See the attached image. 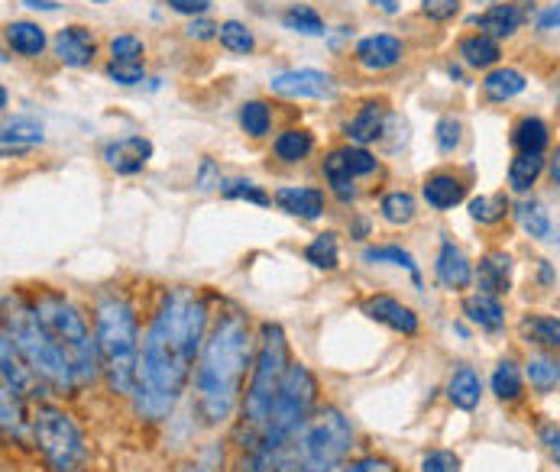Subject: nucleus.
Wrapping results in <instances>:
<instances>
[{
  "label": "nucleus",
  "instance_id": "f257e3e1",
  "mask_svg": "<svg viewBox=\"0 0 560 472\" xmlns=\"http://www.w3.org/2000/svg\"><path fill=\"white\" fill-rule=\"evenodd\" d=\"M204 327H208V304L195 291L172 288L162 295L140 346V369H136L133 388V405L140 418L162 421L179 405L198 366Z\"/></svg>",
  "mask_w": 560,
  "mask_h": 472
},
{
  "label": "nucleus",
  "instance_id": "f03ea898",
  "mask_svg": "<svg viewBox=\"0 0 560 472\" xmlns=\"http://www.w3.org/2000/svg\"><path fill=\"white\" fill-rule=\"evenodd\" d=\"M256 353L250 324L240 311H227L217 317L211 337L204 340L198 366H195V408L204 424H224L234 414L243 382L253 372Z\"/></svg>",
  "mask_w": 560,
  "mask_h": 472
},
{
  "label": "nucleus",
  "instance_id": "7ed1b4c3",
  "mask_svg": "<svg viewBox=\"0 0 560 472\" xmlns=\"http://www.w3.org/2000/svg\"><path fill=\"white\" fill-rule=\"evenodd\" d=\"M94 337H98L101 372L117 395H133L136 369H140V330H136L133 304L120 295H107L94 314Z\"/></svg>",
  "mask_w": 560,
  "mask_h": 472
},
{
  "label": "nucleus",
  "instance_id": "20e7f679",
  "mask_svg": "<svg viewBox=\"0 0 560 472\" xmlns=\"http://www.w3.org/2000/svg\"><path fill=\"white\" fill-rule=\"evenodd\" d=\"M4 333L17 343L23 363L33 369V376L43 385L56 388V392H72V388H78L72 366H68V359L59 353V346L52 343V337L43 330V324H39L30 301L4 295Z\"/></svg>",
  "mask_w": 560,
  "mask_h": 472
},
{
  "label": "nucleus",
  "instance_id": "39448f33",
  "mask_svg": "<svg viewBox=\"0 0 560 472\" xmlns=\"http://www.w3.org/2000/svg\"><path fill=\"white\" fill-rule=\"evenodd\" d=\"M39 317V324L59 346V353L72 366L75 385H91L101 372V353L98 337H91L85 317L78 314L75 304H68L56 291H39V298L30 301Z\"/></svg>",
  "mask_w": 560,
  "mask_h": 472
},
{
  "label": "nucleus",
  "instance_id": "423d86ee",
  "mask_svg": "<svg viewBox=\"0 0 560 472\" xmlns=\"http://www.w3.org/2000/svg\"><path fill=\"white\" fill-rule=\"evenodd\" d=\"M289 343H285V330L279 324L266 321L259 327V346H256V363L250 372L247 398H243V421H247V443L259 437V430L266 427L269 411L276 405V395L282 388L285 372H289Z\"/></svg>",
  "mask_w": 560,
  "mask_h": 472
},
{
  "label": "nucleus",
  "instance_id": "0eeeda50",
  "mask_svg": "<svg viewBox=\"0 0 560 472\" xmlns=\"http://www.w3.org/2000/svg\"><path fill=\"white\" fill-rule=\"evenodd\" d=\"M350 443L353 430L347 418L337 408H324L295 437L276 472H340L337 466L347 460Z\"/></svg>",
  "mask_w": 560,
  "mask_h": 472
},
{
  "label": "nucleus",
  "instance_id": "6e6552de",
  "mask_svg": "<svg viewBox=\"0 0 560 472\" xmlns=\"http://www.w3.org/2000/svg\"><path fill=\"white\" fill-rule=\"evenodd\" d=\"M30 430L39 456H43L52 472H85L88 466L85 437H81L78 424L62 408L36 405Z\"/></svg>",
  "mask_w": 560,
  "mask_h": 472
},
{
  "label": "nucleus",
  "instance_id": "1a4fd4ad",
  "mask_svg": "<svg viewBox=\"0 0 560 472\" xmlns=\"http://www.w3.org/2000/svg\"><path fill=\"white\" fill-rule=\"evenodd\" d=\"M269 88L279 97H292V101H302V97H311V101H327V97L337 94L334 78L327 72H314V68H295V72H282L269 81Z\"/></svg>",
  "mask_w": 560,
  "mask_h": 472
},
{
  "label": "nucleus",
  "instance_id": "9d476101",
  "mask_svg": "<svg viewBox=\"0 0 560 472\" xmlns=\"http://www.w3.org/2000/svg\"><path fill=\"white\" fill-rule=\"evenodd\" d=\"M363 314L376 324H386L395 333H405V337H415L418 333V314L412 308H405L402 301H395L389 295H376L363 301Z\"/></svg>",
  "mask_w": 560,
  "mask_h": 472
},
{
  "label": "nucleus",
  "instance_id": "9b49d317",
  "mask_svg": "<svg viewBox=\"0 0 560 472\" xmlns=\"http://www.w3.org/2000/svg\"><path fill=\"white\" fill-rule=\"evenodd\" d=\"M434 272H437V282H441L444 288H450V291H463L473 282L470 262L454 240H441V253H437Z\"/></svg>",
  "mask_w": 560,
  "mask_h": 472
},
{
  "label": "nucleus",
  "instance_id": "f8f14e48",
  "mask_svg": "<svg viewBox=\"0 0 560 472\" xmlns=\"http://www.w3.org/2000/svg\"><path fill=\"white\" fill-rule=\"evenodd\" d=\"M149 156H153V143L143 136H127V140H117L104 149V162L120 175H136L149 162Z\"/></svg>",
  "mask_w": 560,
  "mask_h": 472
},
{
  "label": "nucleus",
  "instance_id": "ddd939ff",
  "mask_svg": "<svg viewBox=\"0 0 560 472\" xmlns=\"http://www.w3.org/2000/svg\"><path fill=\"white\" fill-rule=\"evenodd\" d=\"M357 62L363 68H370V72H386V68L402 62V43L389 33L366 36L357 46Z\"/></svg>",
  "mask_w": 560,
  "mask_h": 472
},
{
  "label": "nucleus",
  "instance_id": "4468645a",
  "mask_svg": "<svg viewBox=\"0 0 560 472\" xmlns=\"http://www.w3.org/2000/svg\"><path fill=\"white\" fill-rule=\"evenodd\" d=\"M56 55L72 68H81L94 59V36L85 26H65L56 36Z\"/></svg>",
  "mask_w": 560,
  "mask_h": 472
},
{
  "label": "nucleus",
  "instance_id": "2eb2a0df",
  "mask_svg": "<svg viewBox=\"0 0 560 472\" xmlns=\"http://www.w3.org/2000/svg\"><path fill=\"white\" fill-rule=\"evenodd\" d=\"M476 285L486 295H509L512 288V259L505 253H489L483 262H480V272H476Z\"/></svg>",
  "mask_w": 560,
  "mask_h": 472
},
{
  "label": "nucleus",
  "instance_id": "dca6fc26",
  "mask_svg": "<svg viewBox=\"0 0 560 472\" xmlns=\"http://www.w3.org/2000/svg\"><path fill=\"white\" fill-rule=\"evenodd\" d=\"M425 201L434 207V211H450V207H457L463 198H467V185L460 182L457 175L450 172H437L425 182Z\"/></svg>",
  "mask_w": 560,
  "mask_h": 472
},
{
  "label": "nucleus",
  "instance_id": "f3484780",
  "mask_svg": "<svg viewBox=\"0 0 560 472\" xmlns=\"http://www.w3.org/2000/svg\"><path fill=\"white\" fill-rule=\"evenodd\" d=\"M276 204L285 214L302 217V220H314L324 211V194L318 188H279L276 191Z\"/></svg>",
  "mask_w": 560,
  "mask_h": 472
},
{
  "label": "nucleus",
  "instance_id": "a211bd4d",
  "mask_svg": "<svg viewBox=\"0 0 560 472\" xmlns=\"http://www.w3.org/2000/svg\"><path fill=\"white\" fill-rule=\"evenodd\" d=\"M518 333L541 346V350H560V317L551 314H525L522 324H518Z\"/></svg>",
  "mask_w": 560,
  "mask_h": 472
},
{
  "label": "nucleus",
  "instance_id": "6ab92c4d",
  "mask_svg": "<svg viewBox=\"0 0 560 472\" xmlns=\"http://www.w3.org/2000/svg\"><path fill=\"white\" fill-rule=\"evenodd\" d=\"M480 395H483V382H480V376H476L470 366H460L454 376H450L447 398L454 401V408L473 411L476 405H480Z\"/></svg>",
  "mask_w": 560,
  "mask_h": 472
},
{
  "label": "nucleus",
  "instance_id": "aec40b11",
  "mask_svg": "<svg viewBox=\"0 0 560 472\" xmlns=\"http://www.w3.org/2000/svg\"><path fill=\"white\" fill-rule=\"evenodd\" d=\"M463 314H467L473 324H480L483 330H499L505 324L502 301L496 295H486V291H476V295L463 301Z\"/></svg>",
  "mask_w": 560,
  "mask_h": 472
},
{
  "label": "nucleus",
  "instance_id": "412c9836",
  "mask_svg": "<svg viewBox=\"0 0 560 472\" xmlns=\"http://www.w3.org/2000/svg\"><path fill=\"white\" fill-rule=\"evenodd\" d=\"M473 23L493 39L496 36H512L518 26H522V10H518L515 4H496L486 13H480V17H473Z\"/></svg>",
  "mask_w": 560,
  "mask_h": 472
},
{
  "label": "nucleus",
  "instance_id": "4be33fe9",
  "mask_svg": "<svg viewBox=\"0 0 560 472\" xmlns=\"http://www.w3.org/2000/svg\"><path fill=\"white\" fill-rule=\"evenodd\" d=\"M20 392L13 385L4 382V392H0V424H4V437L23 443L26 440V418H23V405H20Z\"/></svg>",
  "mask_w": 560,
  "mask_h": 472
},
{
  "label": "nucleus",
  "instance_id": "5701e85b",
  "mask_svg": "<svg viewBox=\"0 0 560 472\" xmlns=\"http://www.w3.org/2000/svg\"><path fill=\"white\" fill-rule=\"evenodd\" d=\"M7 43L13 46V52L26 55V59H36V55H43V49H46V33L39 30L36 23L13 20L7 26Z\"/></svg>",
  "mask_w": 560,
  "mask_h": 472
},
{
  "label": "nucleus",
  "instance_id": "b1692460",
  "mask_svg": "<svg viewBox=\"0 0 560 472\" xmlns=\"http://www.w3.org/2000/svg\"><path fill=\"white\" fill-rule=\"evenodd\" d=\"M382 114H386V110H382V104H363L360 114L347 123L350 143H357V146L373 143L376 136L382 133Z\"/></svg>",
  "mask_w": 560,
  "mask_h": 472
},
{
  "label": "nucleus",
  "instance_id": "393cba45",
  "mask_svg": "<svg viewBox=\"0 0 560 472\" xmlns=\"http://www.w3.org/2000/svg\"><path fill=\"white\" fill-rule=\"evenodd\" d=\"M483 91H486L489 101L502 104V101H509V97H515V94L525 91V75L515 72V68H496V72L486 75Z\"/></svg>",
  "mask_w": 560,
  "mask_h": 472
},
{
  "label": "nucleus",
  "instance_id": "a878e982",
  "mask_svg": "<svg viewBox=\"0 0 560 472\" xmlns=\"http://www.w3.org/2000/svg\"><path fill=\"white\" fill-rule=\"evenodd\" d=\"M460 55H463V62H467L470 68H489V65H496L499 62V43L493 36H486V33H476V36H467L460 43Z\"/></svg>",
  "mask_w": 560,
  "mask_h": 472
},
{
  "label": "nucleus",
  "instance_id": "bb28decb",
  "mask_svg": "<svg viewBox=\"0 0 560 472\" xmlns=\"http://www.w3.org/2000/svg\"><path fill=\"white\" fill-rule=\"evenodd\" d=\"M541 172H544V152H518L509 165L512 191H531V185L538 182Z\"/></svg>",
  "mask_w": 560,
  "mask_h": 472
},
{
  "label": "nucleus",
  "instance_id": "cd10ccee",
  "mask_svg": "<svg viewBox=\"0 0 560 472\" xmlns=\"http://www.w3.org/2000/svg\"><path fill=\"white\" fill-rule=\"evenodd\" d=\"M548 123H544L541 117H525L515 123L512 130V143L518 152H544L548 149Z\"/></svg>",
  "mask_w": 560,
  "mask_h": 472
},
{
  "label": "nucleus",
  "instance_id": "c85d7f7f",
  "mask_svg": "<svg viewBox=\"0 0 560 472\" xmlns=\"http://www.w3.org/2000/svg\"><path fill=\"white\" fill-rule=\"evenodd\" d=\"M518 224H522V230L528 236H535V240H554V227H551V214L544 211L541 201H522L518 204Z\"/></svg>",
  "mask_w": 560,
  "mask_h": 472
},
{
  "label": "nucleus",
  "instance_id": "c756f323",
  "mask_svg": "<svg viewBox=\"0 0 560 472\" xmlns=\"http://www.w3.org/2000/svg\"><path fill=\"white\" fill-rule=\"evenodd\" d=\"M324 178H327V185L334 188V194L340 201L357 198V191H353V175H350L347 162H344V152H340V149H334L331 156L324 159Z\"/></svg>",
  "mask_w": 560,
  "mask_h": 472
},
{
  "label": "nucleus",
  "instance_id": "7c9ffc66",
  "mask_svg": "<svg viewBox=\"0 0 560 472\" xmlns=\"http://www.w3.org/2000/svg\"><path fill=\"white\" fill-rule=\"evenodd\" d=\"M525 376L535 392H551L560 385V363L554 356H531L525 366Z\"/></svg>",
  "mask_w": 560,
  "mask_h": 472
},
{
  "label": "nucleus",
  "instance_id": "2f4dec72",
  "mask_svg": "<svg viewBox=\"0 0 560 472\" xmlns=\"http://www.w3.org/2000/svg\"><path fill=\"white\" fill-rule=\"evenodd\" d=\"M379 214L392 227L412 224V220H415V198L408 191H392V194H386V198L379 201Z\"/></svg>",
  "mask_w": 560,
  "mask_h": 472
},
{
  "label": "nucleus",
  "instance_id": "473e14b6",
  "mask_svg": "<svg viewBox=\"0 0 560 472\" xmlns=\"http://www.w3.org/2000/svg\"><path fill=\"white\" fill-rule=\"evenodd\" d=\"M305 259L311 262L314 269H337V262H340V249H337V236L334 233H321V236H314V240L308 243L305 249Z\"/></svg>",
  "mask_w": 560,
  "mask_h": 472
},
{
  "label": "nucleus",
  "instance_id": "72a5a7b5",
  "mask_svg": "<svg viewBox=\"0 0 560 472\" xmlns=\"http://www.w3.org/2000/svg\"><path fill=\"white\" fill-rule=\"evenodd\" d=\"M311 146H314V140L305 130H285V133H279V140L272 143V149H276V156L282 162H302L311 152Z\"/></svg>",
  "mask_w": 560,
  "mask_h": 472
},
{
  "label": "nucleus",
  "instance_id": "f704fd0d",
  "mask_svg": "<svg viewBox=\"0 0 560 472\" xmlns=\"http://www.w3.org/2000/svg\"><path fill=\"white\" fill-rule=\"evenodd\" d=\"M282 26L302 36H324V20L311 7H289L282 13Z\"/></svg>",
  "mask_w": 560,
  "mask_h": 472
},
{
  "label": "nucleus",
  "instance_id": "c9c22d12",
  "mask_svg": "<svg viewBox=\"0 0 560 472\" xmlns=\"http://www.w3.org/2000/svg\"><path fill=\"white\" fill-rule=\"evenodd\" d=\"M493 395L499 401H515L522 395V372H518V366L509 363V359H502L493 372Z\"/></svg>",
  "mask_w": 560,
  "mask_h": 472
},
{
  "label": "nucleus",
  "instance_id": "e433bc0d",
  "mask_svg": "<svg viewBox=\"0 0 560 472\" xmlns=\"http://www.w3.org/2000/svg\"><path fill=\"white\" fill-rule=\"evenodd\" d=\"M36 146L43 143V123H36L33 117H17V120H7L4 123V146Z\"/></svg>",
  "mask_w": 560,
  "mask_h": 472
},
{
  "label": "nucleus",
  "instance_id": "4c0bfd02",
  "mask_svg": "<svg viewBox=\"0 0 560 472\" xmlns=\"http://www.w3.org/2000/svg\"><path fill=\"white\" fill-rule=\"evenodd\" d=\"M509 211V201H505V194H480V198L470 201V217L476 224H499Z\"/></svg>",
  "mask_w": 560,
  "mask_h": 472
},
{
  "label": "nucleus",
  "instance_id": "58836bf2",
  "mask_svg": "<svg viewBox=\"0 0 560 472\" xmlns=\"http://www.w3.org/2000/svg\"><path fill=\"white\" fill-rule=\"evenodd\" d=\"M217 39H221V46L227 52H237V55H247L256 46L253 43V33L243 23H237V20H227V23L217 26Z\"/></svg>",
  "mask_w": 560,
  "mask_h": 472
},
{
  "label": "nucleus",
  "instance_id": "ea45409f",
  "mask_svg": "<svg viewBox=\"0 0 560 472\" xmlns=\"http://www.w3.org/2000/svg\"><path fill=\"white\" fill-rule=\"evenodd\" d=\"M363 259H366V262H389V266H402V269L412 272L415 282H421V275H418V266H415L412 253H405L402 246H370V249L363 253Z\"/></svg>",
  "mask_w": 560,
  "mask_h": 472
},
{
  "label": "nucleus",
  "instance_id": "a19ab883",
  "mask_svg": "<svg viewBox=\"0 0 560 472\" xmlns=\"http://www.w3.org/2000/svg\"><path fill=\"white\" fill-rule=\"evenodd\" d=\"M269 123H272V114H269V107L263 101H247L240 107V127L250 136H266Z\"/></svg>",
  "mask_w": 560,
  "mask_h": 472
},
{
  "label": "nucleus",
  "instance_id": "79ce46f5",
  "mask_svg": "<svg viewBox=\"0 0 560 472\" xmlns=\"http://www.w3.org/2000/svg\"><path fill=\"white\" fill-rule=\"evenodd\" d=\"M340 152H344V162H347V169H350L353 178H357V175H373V172H376V159H373L363 146H347V149H340Z\"/></svg>",
  "mask_w": 560,
  "mask_h": 472
},
{
  "label": "nucleus",
  "instance_id": "37998d69",
  "mask_svg": "<svg viewBox=\"0 0 560 472\" xmlns=\"http://www.w3.org/2000/svg\"><path fill=\"white\" fill-rule=\"evenodd\" d=\"M460 120H454V117H441L437 120V149L441 152H454L457 146H460Z\"/></svg>",
  "mask_w": 560,
  "mask_h": 472
},
{
  "label": "nucleus",
  "instance_id": "c03bdc74",
  "mask_svg": "<svg viewBox=\"0 0 560 472\" xmlns=\"http://www.w3.org/2000/svg\"><path fill=\"white\" fill-rule=\"evenodd\" d=\"M111 55H114V62H140L143 43L136 36H114L111 39Z\"/></svg>",
  "mask_w": 560,
  "mask_h": 472
},
{
  "label": "nucleus",
  "instance_id": "a18cd8bd",
  "mask_svg": "<svg viewBox=\"0 0 560 472\" xmlns=\"http://www.w3.org/2000/svg\"><path fill=\"white\" fill-rule=\"evenodd\" d=\"M143 65L140 62H111L107 65V78L117 81V85H136V81H143Z\"/></svg>",
  "mask_w": 560,
  "mask_h": 472
},
{
  "label": "nucleus",
  "instance_id": "49530a36",
  "mask_svg": "<svg viewBox=\"0 0 560 472\" xmlns=\"http://www.w3.org/2000/svg\"><path fill=\"white\" fill-rule=\"evenodd\" d=\"M460 469V460L457 453L450 450H431L425 460H421V472H457Z\"/></svg>",
  "mask_w": 560,
  "mask_h": 472
},
{
  "label": "nucleus",
  "instance_id": "de8ad7c7",
  "mask_svg": "<svg viewBox=\"0 0 560 472\" xmlns=\"http://www.w3.org/2000/svg\"><path fill=\"white\" fill-rule=\"evenodd\" d=\"M224 198H247V201H253V204H269V194L259 191L253 182H243V178H237V182H227Z\"/></svg>",
  "mask_w": 560,
  "mask_h": 472
},
{
  "label": "nucleus",
  "instance_id": "09e8293b",
  "mask_svg": "<svg viewBox=\"0 0 560 472\" xmlns=\"http://www.w3.org/2000/svg\"><path fill=\"white\" fill-rule=\"evenodd\" d=\"M538 440H541V447L548 450L551 460L560 466V427L557 424H541L538 427Z\"/></svg>",
  "mask_w": 560,
  "mask_h": 472
},
{
  "label": "nucleus",
  "instance_id": "8fccbe9b",
  "mask_svg": "<svg viewBox=\"0 0 560 472\" xmlns=\"http://www.w3.org/2000/svg\"><path fill=\"white\" fill-rule=\"evenodd\" d=\"M421 7H425V13L431 20H450L457 13V0H421Z\"/></svg>",
  "mask_w": 560,
  "mask_h": 472
},
{
  "label": "nucleus",
  "instance_id": "3c124183",
  "mask_svg": "<svg viewBox=\"0 0 560 472\" xmlns=\"http://www.w3.org/2000/svg\"><path fill=\"white\" fill-rule=\"evenodd\" d=\"M340 472H395V469H392V463H386V460H376V456H366V460L350 463L347 469H340Z\"/></svg>",
  "mask_w": 560,
  "mask_h": 472
},
{
  "label": "nucleus",
  "instance_id": "603ef678",
  "mask_svg": "<svg viewBox=\"0 0 560 472\" xmlns=\"http://www.w3.org/2000/svg\"><path fill=\"white\" fill-rule=\"evenodd\" d=\"M169 7L179 13H188V17H198V13L211 7V0H169Z\"/></svg>",
  "mask_w": 560,
  "mask_h": 472
},
{
  "label": "nucleus",
  "instance_id": "864d4df0",
  "mask_svg": "<svg viewBox=\"0 0 560 472\" xmlns=\"http://www.w3.org/2000/svg\"><path fill=\"white\" fill-rule=\"evenodd\" d=\"M538 30H560V4H551L538 13Z\"/></svg>",
  "mask_w": 560,
  "mask_h": 472
},
{
  "label": "nucleus",
  "instance_id": "5fc2aeb1",
  "mask_svg": "<svg viewBox=\"0 0 560 472\" xmlns=\"http://www.w3.org/2000/svg\"><path fill=\"white\" fill-rule=\"evenodd\" d=\"M188 36L211 39V36H217V26H214V23H204V20H198V23H191V26H188Z\"/></svg>",
  "mask_w": 560,
  "mask_h": 472
},
{
  "label": "nucleus",
  "instance_id": "6e6d98bb",
  "mask_svg": "<svg viewBox=\"0 0 560 472\" xmlns=\"http://www.w3.org/2000/svg\"><path fill=\"white\" fill-rule=\"evenodd\" d=\"M214 456H217L214 450H211V453H204V460H201V463H195V466H191L188 472H214V469H217V466L211 463V460H214Z\"/></svg>",
  "mask_w": 560,
  "mask_h": 472
},
{
  "label": "nucleus",
  "instance_id": "4d7b16f0",
  "mask_svg": "<svg viewBox=\"0 0 560 472\" xmlns=\"http://www.w3.org/2000/svg\"><path fill=\"white\" fill-rule=\"evenodd\" d=\"M370 4H376L382 13H399V4H395V0H370Z\"/></svg>",
  "mask_w": 560,
  "mask_h": 472
},
{
  "label": "nucleus",
  "instance_id": "13d9d810",
  "mask_svg": "<svg viewBox=\"0 0 560 472\" xmlns=\"http://www.w3.org/2000/svg\"><path fill=\"white\" fill-rule=\"evenodd\" d=\"M26 7H33V10H56V4L52 0H23Z\"/></svg>",
  "mask_w": 560,
  "mask_h": 472
},
{
  "label": "nucleus",
  "instance_id": "bf43d9fd",
  "mask_svg": "<svg viewBox=\"0 0 560 472\" xmlns=\"http://www.w3.org/2000/svg\"><path fill=\"white\" fill-rule=\"evenodd\" d=\"M551 178H554V185H560V152H557L554 162H551Z\"/></svg>",
  "mask_w": 560,
  "mask_h": 472
},
{
  "label": "nucleus",
  "instance_id": "052dcab7",
  "mask_svg": "<svg viewBox=\"0 0 560 472\" xmlns=\"http://www.w3.org/2000/svg\"><path fill=\"white\" fill-rule=\"evenodd\" d=\"M353 233H360V236H366V220H357V224H353Z\"/></svg>",
  "mask_w": 560,
  "mask_h": 472
},
{
  "label": "nucleus",
  "instance_id": "680f3d73",
  "mask_svg": "<svg viewBox=\"0 0 560 472\" xmlns=\"http://www.w3.org/2000/svg\"><path fill=\"white\" fill-rule=\"evenodd\" d=\"M94 4H107V0H94Z\"/></svg>",
  "mask_w": 560,
  "mask_h": 472
}]
</instances>
